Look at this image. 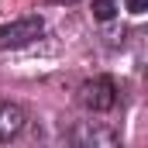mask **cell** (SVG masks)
<instances>
[{"instance_id": "cell-1", "label": "cell", "mask_w": 148, "mask_h": 148, "mask_svg": "<svg viewBox=\"0 0 148 148\" xmlns=\"http://www.w3.org/2000/svg\"><path fill=\"white\" fill-rule=\"evenodd\" d=\"M41 17L31 14V17H21V21H10L0 28V48H21V45H31L38 35H41Z\"/></svg>"}, {"instance_id": "cell-2", "label": "cell", "mask_w": 148, "mask_h": 148, "mask_svg": "<svg viewBox=\"0 0 148 148\" xmlns=\"http://www.w3.org/2000/svg\"><path fill=\"white\" fill-rule=\"evenodd\" d=\"M86 107H93V110H110L114 107V79H107V76H100V79H93L90 86H86Z\"/></svg>"}, {"instance_id": "cell-3", "label": "cell", "mask_w": 148, "mask_h": 148, "mask_svg": "<svg viewBox=\"0 0 148 148\" xmlns=\"http://www.w3.org/2000/svg\"><path fill=\"white\" fill-rule=\"evenodd\" d=\"M24 131V110L17 103H0V141H10Z\"/></svg>"}, {"instance_id": "cell-4", "label": "cell", "mask_w": 148, "mask_h": 148, "mask_svg": "<svg viewBox=\"0 0 148 148\" xmlns=\"http://www.w3.org/2000/svg\"><path fill=\"white\" fill-rule=\"evenodd\" d=\"M114 14H117V3L114 0H93V17L97 21H110Z\"/></svg>"}, {"instance_id": "cell-5", "label": "cell", "mask_w": 148, "mask_h": 148, "mask_svg": "<svg viewBox=\"0 0 148 148\" xmlns=\"http://www.w3.org/2000/svg\"><path fill=\"white\" fill-rule=\"evenodd\" d=\"M124 3H127L131 14H145V10H148V0H124Z\"/></svg>"}]
</instances>
